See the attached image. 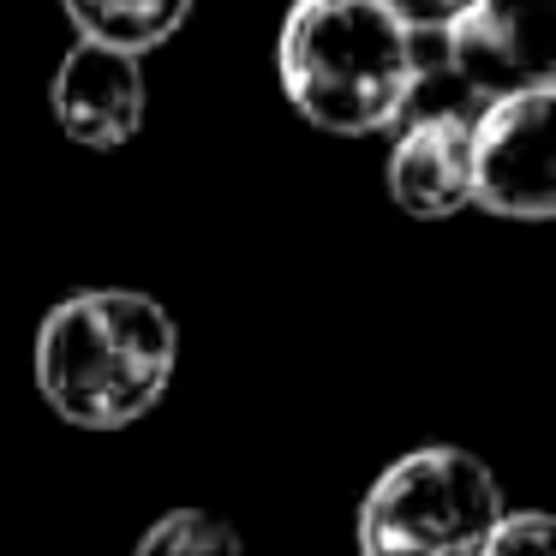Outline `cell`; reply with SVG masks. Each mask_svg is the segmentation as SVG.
<instances>
[{
    "mask_svg": "<svg viewBox=\"0 0 556 556\" xmlns=\"http://www.w3.org/2000/svg\"><path fill=\"white\" fill-rule=\"evenodd\" d=\"M503 508V484L472 448L425 443L371 479L353 539L359 556H479Z\"/></svg>",
    "mask_w": 556,
    "mask_h": 556,
    "instance_id": "3957f363",
    "label": "cell"
},
{
    "mask_svg": "<svg viewBox=\"0 0 556 556\" xmlns=\"http://www.w3.org/2000/svg\"><path fill=\"white\" fill-rule=\"evenodd\" d=\"M467 174L472 204L508 222H551L556 168H551V90L484 102L467 121Z\"/></svg>",
    "mask_w": 556,
    "mask_h": 556,
    "instance_id": "5b68a950",
    "label": "cell"
},
{
    "mask_svg": "<svg viewBox=\"0 0 556 556\" xmlns=\"http://www.w3.org/2000/svg\"><path fill=\"white\" fill-rule=\"evenodd\" d=\"M192 7L198 0H61L78 42H102V49L138 54V61L174 37L192 18Z\"/></svg>",
    "mask_w": 556,
    "mask_h": 556,
    "instance_id": "ba28073f",
    "label": "cell"
},
{
    "mask_svg": "<svg viewBox=\"0 0 556 556\" xmlns=\"http://www.w3.org/2000/svg\"><path fill=\"white\" fill-rule=\"evenodd\" d=\"M180 365V324L138 288H85L49 305L30 348L37 389L78 431H126L162 407Z\"/></svg>",
    "mask_w": 556,
    "mask_h": 556,
    "instance_id": "6da1fadb",
    "label": "cell"
},
{
    "mask_svg": "<svg viewBox=\"0 0 556 556\" xmlns=\"http://www.w3.org/2000/svg\"><path fill=\"white\" fill-rule=\"evenodd\" d=\"M49 109H54V126L78 150H97V156L126 150L144 132V114H150L144 61L102 49V42H73L61 54V66H54Z\"/></svg>",
    "mask_w": 556,
    "mask_h": 556,
    "instance_id": "8992f818",
    "label": "cell"
},
{
    "mask_svg": "<svg viewBox=\"0 0 556 556\" xmlns=\"http://www.w3.org/2000/svg\"><path fill=\"white\" fill-rule=\"evenodd\" d=\"M443 66L472 102L556 85V0H472L443 30Z\"/></svg>",
    "mask_w": 556,
    "mask_h": 556,
    "instance_id": "277c9868",
    "label": "cell"
},
{
    "mask_svg": "<svg viewBox=\"0 0 556 556\" xmlns=\"http://www.w3.org/2000/svg\"><path fill=\"white\" fill-rule=\"evenodd\" d=\"M479 556H556V527L544 508H503Z\"/></svg>",
    "mask_w": 556,
    "mask_h": 556,
    "instance_id": "30bf717a",
    "label": "cell"
},
{
    "mask_svg": "<svg viewBox=\"0 0 556 556\" xmlns=\"http://www.w3.org/2000/svg\"><path fill=\"white\" fill-rule=\"evenodd\" d=\"M132 556H245V544L216 508H168L144 527Z\"/></svg>",
    "mask_w": 556,
    "mask_h": 556,
    "instance_id": "9c48e42d",
    "label": "cell"
},
{
    "mask_svg": "<svg viewBox=\"0 0 556 556\" xmlns=\"http://www.w3.org/2000/svg\"><path fill=\"white\" fill-rule=\"evenodd\" d=\"M467 121L460 109H425L413 121H395V144H389L383 180L395 210L419 222L460 216L472 204V174H467Z\"/></svg>",
    "mask_w": 556,
    "mask_h": 556,
    "instance_id": "52a82bcc",
    "label": "cell"
},
{
    "mask_svg": "<svg viewBox=\"0 0 556 556\" xmlns=\"http://www.w3.org/2000/svg\"><path fill=\"white\" fill-rule=\"evenodd\" d=\"M383 7L413 30V37H443V30L467 13L472 0H383Z\"/></svg>",
    "mask_w": 556,
    "mask_h": 556,
    "instance_id": "8fae6325",
    "label": "cell"
},
{
    "mask_svg": "<svg viewBox=\"0 0 556 556\" xmlns=\"http://www.w3.org/2000/svg\"><path fill=\"white\" fill-rule=\"evenodd\" d=\"M276 73L293 114L317 132L371 138L407 121L419 97V37L383 0H293L276 42Z\"/></svg>",
    "mask_w": 556,
    "mask_h": 556,
    "instance_id": "7a4b0ae2",
    "label": "cell"
}]
</instances>
